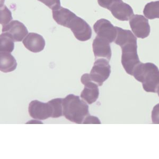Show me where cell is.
I'll use <instances>...</instances> for the list:
<instances>
[{"instance_id": "obj_1", "label": "cell", "mask_w": 159, "mask_h": 159, "mask_svg": "<svg viewBox=\"0 0 159 159\" xmlns=\"http://www.w3.org/2000/svg\"><path fill=\"white\" fill-rule=\"evenodd\" d=\"M133 76L142 83L146 92H159V70L154 64L141 63L134 70Z\"/></svg>"}, {"instance_id": "obj_2", "label": "cell", "mask_w": 159, "mask_h": 159, "mask_svg": "<svg viewBox=\"0 0 159 159\" xmlns=\"http://www.w3.org/2000/svg\"><path fill=\"white\" fill-rule=\"evenodd\" d=\"M63 116L73 123L82 124L84 119L90 115L89 106L79 96L69 94L63 101Z\"/></svg>"}, {"instance_id": "obj_3", "label": "cell", "mask_w": 159, "mask_h": 159, "mask_svg": "<svg viewBox=\"0 0 159 159\" xmlns=\"http://www.w3.org/2000/svg\"><path fill=\"white\" fill-rule=\"evenodd\" d=\"M121 48L122 65L127 74L133 75L134 70L141 63L138 54L137 42L126 44Z\"/></svg>"}, {"instance_id": "obj_4", "label": "cell", "mask_w": 159, "mask_h": 159, "mask_svg": "<svg viewBox=\"0 0 159 159\" xmlns=\"http://www.w3.org/2000/svg\"><path fill=\"white\" fill-rule=\"evenodd\" d=\"M111 66L109 61L104 58H99L94 61V64L91 70V78L98 86L101 87L110 76Z\"/></svg>"}, {"instance_id": "obj_5", "label": "cell", "mask_w": 159, "mask_h": 159, "mask_svg": "<svg viewBox=\"0 0 159 159\" xmlns=\"http://www.w3.org/2000/svg\"><path fill=\"white\" fill-rule=\"evenodd\" d=\"M81 83L84 85V88L80 97L88 105H91L96 102L99 96V90L98 84L92 81L90 74H83L81 78Z\"/></svg>"}, {"instance_id": "obj_6", "label": "cell", "mask_w": 159, "mask_h": 159, "mask_svg": "<svg viewBox=\"0 0 159 159\" xmlns=\"http://www.w3.org/2000/svg\"><path fill=\"white\" fill-rule=\"evenodd\" d=\"M69 28L72 30L74 36L81 42L90 39L92 36V30L89 24L85 20L76 16L70 24Z\"/></svg>"}, {"instance_id": "obj_7", "label": "cell", "mask_w": 159, "mask_h": 159, "mask_svg": "<svg viewBox=\"0 0 159 159\" xmlns=\"http://www.w3.org/2000/svg\"><path fill=\"white\" fill-rule=\"evenodd\" d=\"M94 32L100 38L107 40L109 43H112L116 39L117 30L110 21L105 19L98 20L93 25Z\"/></svg>"}, {"instance_id": "obj_8", "label": "cell", "mask_w": 159, "mask_h": 159, "mask_svg": "<svg viewBox=\"0 0 159 159\" xmlns=\"http://www.w3.org/2000/svg\"><path fill=\"white\" fill-rule=\"evenodd\" d=\"M28 112L31 117L39 120H45L52 116V109L48 102L43 103L38 100L31 101Z\"/></svg>"}, {"instance_id": "obj_9", "label": "cell", "mask_w": 159, "mask_h": 159, "mask_svg": "<svg viewBox=\"0 0 159 159\" xmlns=\"http://www.w3.org/2000/svg\"><path fill=\"white\" fill-rule=\"evenodd\" d=\"M129 25L134 34L138 38H147L150 34V26L148 21L142 15H135L130 18Z\"/></svg>"}, {"instance_id": "obj_10", "label": "cell", "mask_w": 159, "mask_h": 159, "mask_svg": "<svg viewBox=\"0 0 159 159\" xmlns=\"http://www.w3.org/2000/svg\"><path fill=\"white\" fill-rule=\"evenodd\" d=\"M2 32L7 33L15 42H21L28 34V31L24 24L18 20H14L3 25Z\"/></svg>"}, {"instance_id": "obj_11", "label": "cell", "mask_w": 159, "mask_h": 159, "mask_svg": "<svg viewBox=\"0 0 159 159\" xmlns=\"http://www.w3.org/2000/svg\"><path fill=\"white\" fill-rule=\"evenodd\" d=\"M109 10L115 18L123 21H128L134 15L132 7L122 0H117L110 7Z\"/></svg>"}, {"instance_id": "obj_12", "label": "cell", "mask_w": 159, "mask_h": 159, "mask_svg": "<svg viewBox=\"0 0 159 159\" xmlns=\"http://www.w3.org/2000/svg\"><path fill=\"white\" fill-rule=\"evenodd\" d=\"M92 48L95 58L102 57L110 61L111 57V49L110 43L107 40L97 36L93 40Z\"/></svg>"}, {"instance_id": "obj_13", "label": "cell", "mask_w": 159, "mask_h": 159, "mask_svg": "<svg viewBox=\"0 0 159 159\" xmlns=\"http://www.w3.org/2000/svg\"><path fill=\"white\" fill-rule=\"evenodd\" d=\"M22 43L27 49L35 53L40 52L45 46V40L43 37L34 33H29Z\"/></svg>"}, {"instance_id": "obj_14", "label": "cell", "mask_w": 159, "mask_h": 159, "mask_svg": "<svg viewBox=\"0 0 159 159\" xmlns=\"http://www.w3.org/2000/svg\"><path fill=\"white\" fill-rule=\"evenodd\" d=\"M52 17L56 23L67 28L71 21L76 16L72 11L61 7L58 9L52 10Z\"/></svg>"}, {"instance_id": "obj_15", "label": "cell", "mask_w": 159, "mask_h": 159, "mask_svg": "<svg viewBox=\"0 0 159 159\" xmlns=\"http://www.w3.org/2000/svg\"><path fill=\"white\" fill-rule=\"evenodd\" d=\"M17 63L10 52H1L0 70L3 73L12 72L16 69Z\"/></svg>"}, {"instance_id": "obj_16", "label": "cell", "mask_w": 159, "mask_h": 159, "mask_svg": "<svg viewBox=\"0 0 159 159\" xmlns=\"http://www.w3.org/2000/svg\"><path fill=\"white\" fill-rule=\"evenodd\" d=\"M117 34L115 43L121 47L127 43L137 42V38H136L132 31L129 30H124L121 28L117 27Z\"/></svg>"}, {"instance_id": "obj_17", "label": "cell", "mask_w": 159, "mask_h": 159, "mask_svg": "<svg viewBox=\"0 0 159 159\" xmlns=\"http://www.w3.org/2000/svg\"><path fill=\"white\" fill-rule=\"evenodd\" d=\"M145 17L150 20L159 19V1L147 4L143 10Z\"/></svg>"}, {"instance_id": "obj_18", "label": "cell", "mask_w": 159, "mask_h": 159, "mask_svg": "<svg viewBox=\"0 0 159 159\" xmlns=\"http://www.w3.org/2000/svg\"><path fill=\"white\" fill-rule=\"evenodd\" d=\"M14 40L7 33H2L0 36L1 52H12L15 48Z\"/></svg>"}, {"instance_id": "obj_19", "label": "cell", "mask_w": 159, "mask_h": 159, "mask_svg": "<svg viewBox=\"0 0 159 159\" xmlns=\"http://www.w3.org/2000/svg\"><path fill=\"white\" fill-rule=\"evenodd\" d=\"M63 99L56 98L48 101L52 109V118H57L63 116Z\"/></svg>"}, {"instance_id": "obj_20", "label": "cell", "mask_w": 159, "mask_h": 159, "mask_svg": "<svg viewBox=\"0 0 159 159\" xmlns=\"http://www.w3.org/2000/svg\"><path fill=\"white\" fill-rule=\"evenodd\" d=\"M12 20L11 12L7 7L4 6L1 9V19L0 22L2 25H6Z\"/></svg>"}, {"instance_id": "obj_21", "label": "cell", "mask_w": 159, "mask_h": 159, "mask_svg": "<svg viewBox=\"0 0 159 159\" xmlns=\"http://www.w3.org/2000/svg\"><path fill=\"white\" fill-rule=\"evenodd\" d=\"M47 6L52 10L58 9L61 7L60 0H38Z\"/></svg>"}, {"instance_id": "obj_22", "label": "cell", "mask_w": 159, "mask_h": 159, "mask_svg": "<svg viewBox=\"0 0 159 159\" xmlns=\"http://www.w3.org/2000/svg\"><path fill=\"white\" fill-rule=\"evenodd\" d=\"M152 121L153 124H159V103L156 105L152 111Z\"/></svg>"}, {"instance_id": "obj_23", "label": "cell", "mask_w": 159, "mask_h": 159, "mask_svg": "<svg viewBox=\"0 0 159 159\" xmlns=\"http://www.w3.org/2000/svg\"><path fill=\"white\" fill-rule=\"evenodd\" d=\"M82 124H100L101 123V121H100V120L98 117H97L96 116H91L89 115L85 118V119H84Z\"/></svg>"}, {"instance_id": "obj_24", "label": "cell", "mask_w": 159, "mask_h": 159, "mask_svg": "<svg viewBox=\"0 0 159 159\" xmlns=\"http://www.w3.org/2000/svg\"><path fill=\"white\" fill-rule=\"evenodd\" d=\"M117 0H98V4L101 7L109 10L114 2Z\"/></svg>"}, {"instance_id": "obj_25", "label": "cell", "mask_w": 159, "mask_h": 159, "mask_svg": "<svg viewBox=\"0 0 159 159\" xmlns=\"http://www.w3.org/2000/svg\"><path fill=\"white\" fill-rule=\"evenodd\" d=\"M157 94H158V96H159V92H157Z\"/></svg>"}]
</instances>
